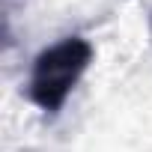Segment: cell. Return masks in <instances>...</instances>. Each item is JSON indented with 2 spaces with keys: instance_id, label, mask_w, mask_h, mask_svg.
Segmentation results:
<instances>
[{
  "instance_id": "cell-1",
  "label": "cell",
  "mask_w": 152,
  "mask_h": 152,
  "mask_svg": "<svg viewBox=\"0 0 152 152\" xmlns=\"http://www.w3.org/2000/svg\"><path fill=\"white\" fill-rule=\"evenodd\" d=\"M90 63H93V45L81 36H66L57 45L45 48L30 69L27 81L30 102L45 113H57L66 104L69 93L84 78Z\"/></svg>"
}]
</instances>
